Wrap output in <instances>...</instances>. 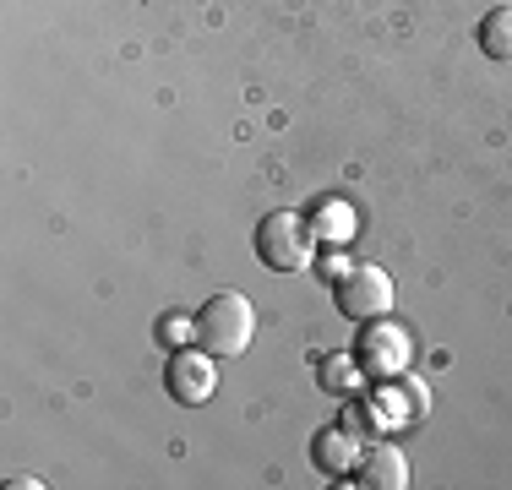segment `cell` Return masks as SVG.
Returning a JSON list of instances; mask_svg holds the SVG:
<instances>
[{
    "instance_id": "obj_1",
    "label": "cell",
    "mask_w": 512,
    "mask_h": 490,
    "mask_svg": "<svg viewBox=\"0 0 512 490\" xmlns=\"http://www.w3.org/2000/svg\"><path fill=\"white\" fill-rule=\"evenodd\" d=\"M251 333H256V311L246 294H213L197 311V349H207L213 360L251 349Z\"/></svg>"
},
{
    "instance_id": "obj_2",
    "label": "cell",
    "mask_w": 512,
    "mask_h": 490,
    "mask_svg": "<svg viewBox=\"0 0 512 490\" xmlns=\"http://www.w3.org/2000/svg\"><path fill=\"white\" fill-rule=\"evenodd\" d=\"M256 256H262V267H273V273H300V267H311V229L300 213H267L262 224H256Z\"/></svg>"
},
{
    "instance_id": "obj_3",
    "label": "cell",
    "mask_w": 512,
    "mask_h": 490,
    "mask_svg": "<svg viewBox=\"0 0 512 490\" xmlns=\"http://www.w3.org/2000/svg\"><path fill=\"white\" fill-rule=\"evenodd\" d=\"M338 311L355 316V322H387V311H393V278L382 267L355 262L338 278Z\"/></svg>"
},
{
    "instance_id": "obj_4",
    "label": "cell",
    "mask_w": 512,
    "mask_h": 490,
    "mask_svg": "<svg viewBox=\"0 0 512 490\" xmlns=\"http://www.w3.org/2000/svg\"><path fill=\"white\" fill-rule=\"evenodd\" d=\"M164 382H169V392H175L180 403H207V398L218 392L213 354H207V349H175V360H169Z\"/></svg>"
},
{
    "instance_id": "obj_5",
    "label": "cell",
    "mask_w": 512,
    "mask_h": 490,
    "mask_svg": "<svg viewBox=\"0 0 512 490\" xmlns=\"http://www.w3.org/2000/svg\"><path fill=\"white\" fill-rule=\"evenodd\" d=\"M360 365L365 371H382V376L404 371L409 365V338L398 333V327H376L371 322V333L360 338Z\"/></svg>"
},
{
    "instance_id": "obj_6",
    "label": "cell",
    "mask_w": 512,
    "mask_h": 490,
    "mask_svg": "<svg viewBox=\"0 0 512 490\" xmlns=\"http://www.w3.org/2000/svg\"><path fill=\"white\" fill-rule=\"evenodd\" d=\"M360 485L371 490H404L409 485V458L387 441H376L371 452H360Z\"/></svg>"
},
{
    "instance_id": "obj_7",
    "label": "cell",
    "mask_w": 512,
    "mask_h": 490,
    "mask_svg": "<svg viewBox=\"0 0 512 490\" xmlns=\"http://www.w3.org/2000/svg\"><path fill=\"white\" fill-rule=\"evenodd\" d=\"M311 452H316V469H322V474H349L360 463V436L344 431V425H333V431L316 436Z\"/></svg>"
},
{
    "instance_id": "obj_8",
    "label": "cell",
    "mask_w": 512,
    "mask_h": 490,
    "mask_svg": "<svg viewBox=\"0 0 512 490\" xmlns=\"http://www.w3.org/2000/svg\"><path fill=\"white\" fill-rule=\"evenodd\" d=\"M480 49L491 60H512V6H496L491 17L480 22Z\"/></svg>"
},
{
    "instance_id": "obj_9",
    "label": "cell",
    "mask_w": 512,
    "mask_h": 490,
    "mask_svg": "<svg viewBox=\"0 0 512 490\" xmlns=\"http://www.w3.org/2000/svg\"><path fill=\"white\" fill-rule=\"evenodd\" d=\"M382 420H387L382 398H376V403H349V409H344V431H355L360 441L365 436H382Z\"/></svg>"
},
{
    "instance_id": "obj_10",
    "label": "cell",
    "mask_w": 512,
    "mask_h": 490,
    "mask_svg": "<svg viewBox=\"0 0 512 490\" xmlns=\"http://www.w3.org/2000/svg\"><path fill=\"white\" fill-rule=\"evenodd\" d=\"M349 229H355V213H349L344 202H322V213H316V235H322V240H344Z\"/></svg>"
},
{
    "instance_id": "obj_11",
    "label": "cell",
    "mask_w": 512,
    "mask_h": 490,
    "mask_svg": "<svg viewBox=\"0 0 512 490\" xmlns=\"http://www.w3.org/2000/svg\"><path fill=\"white\" fill-rule=\"evenodd\" d=\"M158 343L186 349V343H197V322H186V316H164V322H158Z\"/></svg>"
},
{
    "instance_id": "obj_12",
    "label": "cell",
    "mask_w": 512,
    "mask_h": 490,
    "mask_svg": "<svg viewBox=\"0 0 512 490\" xmlns=\"http://www.w3.org/2000/svg\"><path fill=\"white\" fill-rule=\"evenodd\" d=\"M425 387L420 382H398V398H393V414H414V409H425Z\"/></svg>"
},
{
    "instance_id": "obj_13",
    "label": "cell",
    "mask_w": 512,
    "mask_h": 490,
    "mask_svg": "<svg viewBox=\"0 0 512 490\" xmlns=\"http://www.w3.org/2000/svg\"><path fill=\"white\" fill-rule=\"evenodd\" d=\"M349 376H355V371H349V365H338V360H327V365H322V382H327V387H344Z\"/></svg>"
},
{
    "instance_id": "obj_14",
    "label": "cell",
    "mask_w": 512,
    "mask_h": 490,
    "mask_svg": "<svg viewBox=\"0 0 512 490\" xmlns=\"http://www.w3.org/2000/svg\"><path fill=\"white\" fill-rule=\"evenodd\" d=\"M349 267H355V262H349V256H327V262H322V273H327V278H333V284H338V278H344Z\"/></svg>"
}]
</instances>
